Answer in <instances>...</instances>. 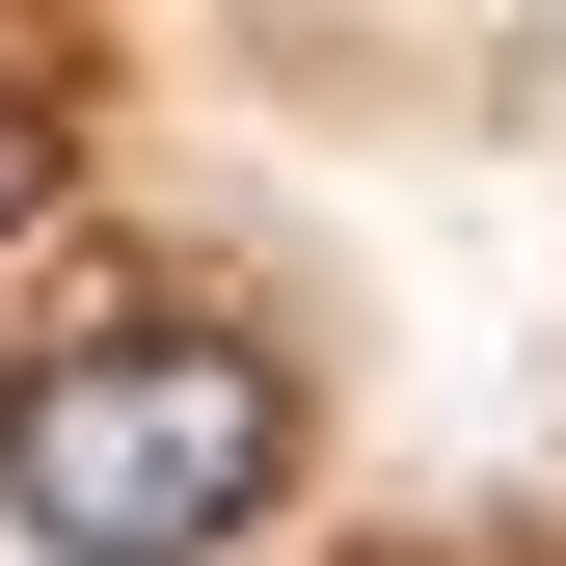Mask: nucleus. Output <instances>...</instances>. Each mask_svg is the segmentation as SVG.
<instances>
[{"mask_svg":"<svg viewBox=\"0 0 566 566\" xmlns=\"http://www.w3.org/2000/svg\"><path fill=\"white\" fill-rule=\"evenodd\" d=\"M297 485V378L189 297H108L54 350H0V539L28 566H243Z\"/></svg>","mask_w":566,"mask_h":566,"instance_id":"1","label":"nucleus"},{"mask_svg":"<svg viewBox=\"0 0 566 566\" xmlns=\"http://www.w3.org/2000/svg\"><path fill=\"white\" fill-rule=\"evenodd\" d=\"M0 217H28V108H0Z\"/></svg>","mask_w":566,"mask_h":566,"instance_id":"2","label":"nucleus"}]
</instances>
